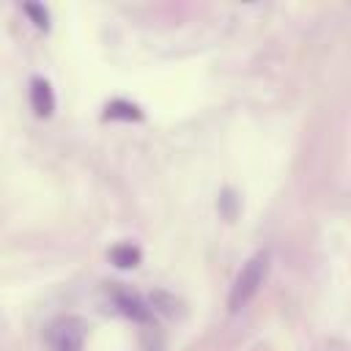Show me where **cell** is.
I'll return each instance as SVG.
<instances>
[{"label":"cell","instance_id":"cell-1","mask_svg":"<svg viewBox=\"0 0 351 351\" xmlns=\"http://www.w3.org/2000/svg\"><path fill=\"white\" fill-rule=\"evenodd\" d=\"M266 269H269V252H258L244 263V269L239 271V277H236V282L230 288V299H228L230 310H241L258 293V288H261V282L266 277Z\"/></svg>","mask_w":351,"mask_h":351},{"label":"cell","instance_id":"cell-4","mask_svg":"<svg viewBox=\"0 0 351 351\" xmlns=\"http://www.w3.org/2000/svg\"><path fill=\"white\" fill-rule=\"evenodd\" d=\"M112 261L118 263V266H137V261H140V250L137 247H132V244H121V247H115L112 250Z\"/></svg>","mask_w":351,"mask_h":351},{"label":"cell","instance_id":"cell-2","mask_svg":"<svg viewBox=\"0 0 351 351\" xmlns=\"http://www.w3.org/2000/svg\"><path fill=\"white\" fill-rule=\"evenodd\" d=\"M52 343H55V351H77L82 343L80 321L77 318H60L52 326Z\"/></svg>","mask_w":351,"mask_h":351},{"label":"cell","instance_id":"cell-3","mask_svg":"<svg viewBox=\"0 0 351 351\" xmlns=\"http://www.w3.org/2000/svg\"><path fill=\"white\" fill-rule=\"evenodd\" d=\"M30 104H33L36 115H49V112L55 110L52 88H49L44 80H33V88H30Z\"/></svg>","mask_w":351,"mask_h":351},{"label":"cell","instance_id":"cell-5","mask_svg":"<svg viewBox=\"0 0 351 351\" xmlns=\"http://www.w3.org/2000/svg\"><path fill=\"white\" fill-rule=\"evenodd\" d=\"M107 118H126V121H132V118H140V112H137V107H134V104L112 101V104L107 107Z\"/></svg>","mask_w":351,"mask_h":351},{"label":"cell","instance_id":"cell-6","mask_svg":"<svg viewBox=\"0 0 351 351\" xmlns=\"http://www.w3.org/2000/svg\"><path fill=\"white\" fill-rule=\"evenodd\" d=\"M118 304H121L129 315H134V318H145V315H148V310H143V304H140L134 296H118Z\"/></svg>","mask_w":351,"mask_h":351}]
</instances>
